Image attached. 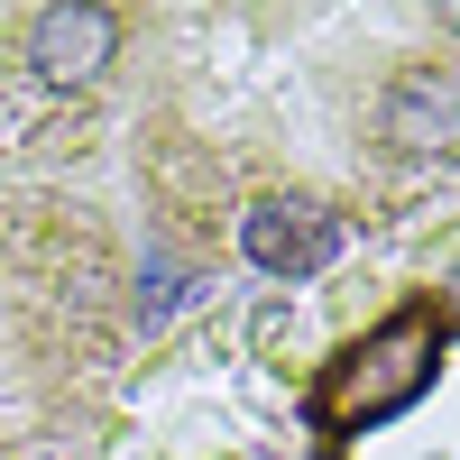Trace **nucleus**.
<instances>
[{
	"mask_svg": "<svg viewBox=\"0 0 460 460\" xmlns=\"http://www.w3.org/2000/svg\"><path fill=\"white\" fill-rule=\"evenodd\" d=\"M433 368H442V323L424 304H405V314H387L368 341H350L332 359V377L314 387V424L323 433H368V424H387V414H405L424 396Z\"/></svg>",
	"mask_w": 460,
	"mask_h": 460,
	"instance_id": "f257e3e1",
	"label": "nucleus"
},
{
	"mask_svg": "<svg viewBox=\"0 0 460 460\" xmlns=\"http://www.w3.org/2000/svg\"><path fill=\"white\" fill-rule=\"evenodd\" d=\"M341 212L332 203H314V194H258L249 212H240V258L258 267V277H323V267L341 258Z\"/></svg>",
	"mask_w": 460,
	"mask_h": 460,
	"instance_id": "f03ea898",
	"label": "nucleus"
},
{
	"mask_svg": "<svg viewBox=\"0 0 460 460\" xmlns=\"http://www.w3.org/2000/svg\"><path fill=\"white\" fill-rule=\"evenodd\" d=\"M377 138L396 157H433V166L460 157V84L433 74V65H405L387 84V102H377Z\"/></svg>",
	"mask_w": 460,
	"mask_h": 460,
	"instance_id": "7ed1b4c3",
	"label": "nucleus"
},
{
	"mask_svg": "<svg viewBox=\"0 0 460 460\" xmlns=\"http://www.w3.org/2000/svg\"><path fill=\"white\" fill-rule=\"evenodd\" d=\"M111 56H120V19L93 10V0H56V10H37V19H28V65H37V84L84 93Z\"/></svg>",
	"mask_w": 460,
	"mask_h": 460,
	"instance_id": "20e7f679",
	"label": "nucleus"
},
{
	"mask_svg": "<svg viewBox=\"0 0 460 460\" xmlns=\"http://www.w3.org/2000/svg\"><path fill=\"white\" fill-rule=\"evenodd\" d=\"M442 332H460V267H451V277H442V314H433Z\"/></svg>",
	"mask_w": 460,
	"mask_h": 460,
	"instance_id": "39448f33",
	"label": "nucleus"
}]
</instances>
